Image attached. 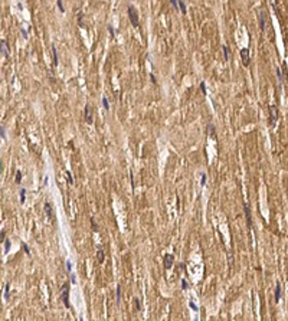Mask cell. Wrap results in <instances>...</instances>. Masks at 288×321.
I'll list each match as a JSON object with an SVG mask.
<instances>
[{"mask_svg": "<svg viewBox=\"0 0 288 321\" xmlns=\"http://www.w3.org/2000/svg\"><path fill=\"white\" fill-rule=\"evenodd\" d=\"M66 177H68V183L72 184V183H74V179H72V174H71L69 171H66Z\"/></svg>", "mask_w": 288, "mask_h": 321, "instance_id": "obj_25", "label": "cell"}, {"mask_svg": "<svg viewBox=\"0 0 288 321\" xmlns=\"http://www.w3.org/2000/svg\"><path fill=\"white\" fill-rule=\"evenodd\" d=\"M134 300V304H136V310L137 311H141V302H140V300L138 298H133Z\"/></svg>", "mask_w": 288, "mask_h": 321, "instance_id": "obj_16", "label": "cell"}, {"mask_svg": "<svg viewBox=\"0 0 288 321\" xmlns=\"http://www.w3.org/2000/svg\"><path fill=\"white\" fill-rule=\"evenodd\" d=\"M25 200H26V190L22 189V190H20V202L25 203Z\"/></svg>", "mask_w": 288, "mask_h": 321, "instance_id": "obj_18", "label": "cell"}, {"mask_svg": "<svg viewBox=\"0 0 288 321\" xmlns=\"http://www.w3.org/2000/svg\"><path fill=\"white\" fill-rule=\"evenodd\" d=\"M84 117H85V121L88 124H92V108L89 104H86L84 108Z\"/></svg>", "mask_w": 288, "mask_h": 321, "instance_id": "obj_4", "label": "cell"}, {"mask_svg": "<svg viewBox=\"0 0 288 321\" xmlns=\"http://www.w3.org/2000/svg\"><path fill=\"white\" fill-rule=\"evenodd\" d=\"M127 13H128V17H130V22L134 27H138L140 23H138V15H137V10L133 6H128L127 9Z\"/></svg>", "mask_w": 288, "mask_h": 321, "instance_id": "obj_1", "label": "cell"}, {"mask_svg": "<svg viewBox=\"0 0 288 321\" xmlns=\"http://www.w3.org/2000/svg\"><path fill=\"white\" fill-rule=\"evenodd\" d=\"M56 4H58V7H59V10L63 13L65 12V7H63V4H62V0H56Z\"/></svg>", "mask_w": 288, "mask_h": 321, "instance_id": "obj_21", "label": "cell"}, {"mask_svg": "<svg viewBox=\"0 0 288 321\" xmlns=\"http://www.w3.org/2000/svg\"><path fill=\"white\" fill-rule=\"evenodd\" d=\"M0 137H4V128L0 127Z\"/></svg>", "mask_w": 288, "mask_h": 321, "instance_id": "obj_35", "label": "cell"}, {"mask_svg": "<svg viewBox=\"0 0 288 321\" xmlns=\"http://www.w3.org/2000/svg\"><path fill=\"white\" fill-rule=\"evenodd\" d=\"M20 181H22V173H20V171H17V173H16V183L19 184Z\"/></svg>", "mask_w": 288, "mask_h": 321, "instance_id": "obj_24", "label": "cell"}, {"mask_svg": "<svg viewBox=\"0 0 288 321\" xmlns=\"http://www.w3.org/2000/svg\"><path fill=\"white\" fill-rule=\"evenodd\" d=\"M91 225H92L94 232H98V226H97V223H95V220H94V219H91Z\"/></svg>", "mask_w": 288, "mask_h": 321, "instance_id": "obj_27", "label": "cell"}, {"mask_svg": "<svg viewBox=\"0 0 288 321\" xmlns=\"http://www.w3.org/2000/svg\"><path fill=\"white\" fill-rule=\"evenodd\" d=\"M200 89H202V92H203V94H207V92H206V85H205V82L200 84Z\"/></svg>", "mask_w": 288, "mask_h": 321, "instance_id": "obj_32", "label": "cell"}, {"mask_svg": "<svg viewBox=\"0 0 288 321\" xmlns=\"http://www.w3.org/2000/svg\"><path fill=\"white\" fill-rule=\"evenodd\" d=\"M97 259H98V262H100V263H102V262H104V259H105V255H104V249H102V248H98V252H97Z\"/></svg>", "mask_w": 288, "mask_h": 321, "instance_id": "obj_10", "label": "cell"}, {"mask_svg": "<svg viewBox=\"0 0 288 321\" xmlns=\"http://www.w3.org/2000/svg\"><path fill=\"white\" fill-rule=\"evenodd\" d=\"M177 4H179V7H180V10H182V13H183V15H186V13H187V10H186V4H185V3H183L182 0H179V1H177Z\"/></svg>", "mask_w": 288, "mask_h": 321, "instance_id": "obj_14", "label": "cell"}, {"mask_svg": "<svg viewBox=\"0 0 288 321\" xmlns=\"http://www.w3.org/2000/svg\"><path fill=\"white\" fill-rule=\"evenodd\" d=\"M9 291H10V285L6 284V287H4V300H9Z\"/></svg>", "mask_w": 288, "mask_h": 321, "instance_id": "obj_19", "label": "cell"}, {"mask_svg": "<svg viewBox=\"0 0 288 321\" xmlns=\"http://www.w3.org/2000/svg\"><path fill=\"white\" fill-rule=\"evenodd\" d=\"M189 307H190V308H192L193 311H197V310H199V308H197V305H196L195 302H192V301L189 302Z\"/></svg>", "mask_w": 288, "mask_h": 321, "instance_id": "obj_26", "label": "cell"}, {"mask_svg": "<svg viewBox=\"0 0 288 321\" xmlns=\"http://www.w3.org/2000/svg\"><path fill=\"white\" fill-rule=\"evenodd\" d=\"M115 301H117V304H120V298H121V287H117V292H115Z\"/></svg>", "mask_w": 288, "mask_h": 321, "instance_id": "obj_17", "label": "cell"}, {"mask_svg": "<svg viewBox=\"0 0 288 321\" xmlns=\"http://www.w3.org/2000/svg\"><path fill=\"white\" fill-rule=\"evenodd\" d=\"M66 269L71 272L72 271V263H71V261H66Z\"/></svg>", "mask_w": 288, "mask_h": 321, "instance_id": "obj_31", "label": "cell"}, {"mask_svg": "<svg viewBox=\"0 0 288 321\" xmlns=\"http://www.w3.org/2000/svg\"><path fill=\"white\" fill-rule=\"evenodd\" d=\"M206 179H207V176H206V174H203V176H202V180H200V184H202V186H205V184H206Z\"/></svg>", "mask_w": 288, "mask_h": 321, "instance_id": "obj_30", "label": "cell"}, {"mask_svg": "<svg viewBox=\"0 0 288 321\" xmlns=\"http://www.w3.org/2000/svg\"><path fill=\"white\" fill-rule=\"evenodd\" d=\"M222 51H223V55H225V60H229V49L226 45L222 46Z\"/></svg>", "mask_w": 288, "mask_h": 321, "instance_id": "obj_15", "label": "cell"}, {"mask_svg": "<svg viewBox=\"0 0 288 321\" xmlns=\"http://www.w3.org/2000/svg\"><path fill=\"white\" fill-rule=\"evenodd\" d=\"M281 298V284L277 282V287H275V302H278Z\"/></svg>", "mask_w": 288, "mask_h": 321, "instance_id": "obj_11", "label": "cell"}, {"mask_svg": "<svg viewBox=\"0 0 288 321\" xmlns=\"http://www.w3.org/2000/svg\"><path fill=\"white\" fill-rule=\"evenodd\" d=\"M170 3H171V4H173V6H174V7H176V9H179V4H177V0H170Z\"/></svg>", "mask_w": 288, "mask_h": 321, "instance_id": "obj_34", "label": "cell"}, {"mask_svg": "<svg viewBox=\"0 0 288 321\" xmlns=\"http://www.w3.org/2000/svg\"><path fill=\"white\" fill-rule=\"evenodd\" d=\"M22 33H23V38L26 39V38H27V33H26V30H25V29H22Z\"/></svg>", "mask_w": 288, "mask_h": 321, "instance_id": "obj_38", "label": "cell"}, {"mask_svg": "<svg viewBox=\"0 0 288 321\" xmlns=\"http://www.w3.org/2000/svg\"><path fill=\"white\" fill-rule=\"evenodd\" d=\"M269 112H271L269 122H271V125H275V122L278 120V108H277V105H271L269 107Z\"/></svg>", "mask_w": 288, "mask_h": 321, "instance_id": "obj_5", "label": "cell"}, {"mask_svg": "<svg viewBox=\"0 0 288 321\" xmlns=\"http://www.w3.org/2000/svg\"><path fill=\"white\" fill-rule=\"evenodd\" d=\"M150 78H151V82H153V84H156V78H154V75H153V74H150Z\"/></svg>", "mask_w": 288, "mask_h": 321, "instance_id": "obj_37", "label": "cell"}, {"mask_svg": "<svg viewBox=\"0 0 288 321\" xmlns=\"http://www.w3.org/2000/svg\"><path fill=\"white\" fill-rule=\"evenodd\" d=\"M71 282H72V284H76V279H75V275H71Z\"/></svg>", "mask_w": 288, "mask_h": 321, "instance_id": "obj_36", "label": "cell"}, {"mask_svg": "<svg viewBox=\"0 0 288 321\" xmlns=\"http://www.w3.org/2000/svg\"><path fill=\"white\" fill-rule=\"evenodd\" d=\"M22 248H23V251H25L26 254L29 255L30 254V249H29V248H27V245H26V243H23V245H22Z\"/></svg>", "mask_w": 288, "mask_h": 321, "instance_id": "obj_29", "label": "cell"}, {"mask_svg": "<svg viewBox=\"0 0 288 321\" xmlns=\"http://www.w3.org/2000/svg\"><path fill=\"white\" fill-rule=\"evenodd\" d=\"M182 288H183V289H187V282H186V279H183V281H182Z\"/></svg>", "mask_w": 288, "mask_h": 321, "instance_id": "obj_33", "label": "cell"}, {"mask_svg": "<svg viewBox=\"0 0 288 321\" xmlns=\"http://www.w3.org/2000/svg\"><path fill=\"white\" fill-rule=\"evenodd\" d=\"M207 130H209V135L216 137V133H215V127H213V125H209V127H207Z\"/></svg>", "mask_w": 288, "mask_h": 321, "instance_id": "obj_20", "label": "cell"}, {"mask_svg": "<svg viewBox=\"0 0 288 321\" xmlns=\"http://www.w3.org/2000/svg\"><path fill=\"white\" fill-rule=\"evenodd\" d=\"M43 207H45V212H46V215H48V218H49V219H52V209H51V204H49V203L46 202V203H45V206H43Z\"/></svg>", "mask_w": 288, "mask_h": 321, "instance_id": "obj_13", "label": "cell"}, {"mask_svg": "<svg viewBox=\"0 0 288 321\" xmlns=\"http://www.w3.org/2000/svg\"><path fill=\"white\" fill-rule=\"evenodd\" d=\"M244 210H245V216H246V223H248V228H252V216H251V209L248 204H244Z\"/></svg>", "mask_w": 288, "mask_h": 321, "instance_id": "obj_7", "label": "cell"}, {"mask_svg": "<svg viewBox=\"0 0 288 321\" xmlns=\"http://www.w3.org/2000/svg\"><path fill=\"white\" fill-rule=\"evenodd\" d=\"M9 251H10V241H9V239H6V243H4V252L7 254Z\"/></svg>", "mask_w": 288, "mask_h": 321, "instance_id": "obj_22", "label": "cell"}, {"mask_svg": "<svg viewBox=\"0 0 288 321\" xmlns=\"http://www.w3.org/2000/svg\"><path fill=\"white\" fill-rule=\"evenodd\" d=\"M102 105H104V108H105V110H110V105H108V101H107V98H105V97L102 98Z\"/></svg>", "mask_w": 288, "mask_h": 321, "instance_id": "obj_23", "label": "cell"}, {"mask_svg": "<svg viewBox=\"0 0 288 321\" xmlns=\"http://www.w3.org/2000/svg\"><path fill=\"white\" fill-rule=\"evenodd\" d=\"M0 52L7 58L9 56V48H7V42L6 40H0Z\"/></svg>", "mask_w": 288, "mask_h": 321, "instance_id": "obj_8", "label": "cell"}, {"mask_svg": "<svg viewBox=\"0 0 288 321\" xmlns=\"http://www.w3.org/2000/svg\"><path fill=\"white\" fill-rule=\"evenodd\" d=\"M62 301H63V304L66 308H69L71 305H69V282H65L63 285H62Z\"/></svg>", "mask_w": 288, "mask_h": 321, "instance_id": "obj_2", "label": "cell"}, {"mask_svg": "<svg viewBox=\"0 0 288 321\" xmlns=\"http://www.w3.org/2000/svg\"><path fill=\"white\" fill-rule=\"evenodd\" d=\"M241 59H242V65L244 66H248L249 65V49L248 48H244V49H241Z\"/></svg>", "mask_w": 288, "mask_h": 321, "instance_id": "obj_3", "label": "cell"}, {"mask_svg": "<svg viewBox=\"0 0 288 321\" xmlns=\"http://www.w3.org/2000/svg\"><path fill=\"white\" fill-rule=\"evenodd\" d=\"M78 23L81 27H84V23H82V13H79V16H78Z\"/></svg>", "mask_w": 288, "mask_h": 321, "instance_id": "obj_28", "label": "cell"}, {"mask_svg": "<svg viewBox=\"0 0 288 321\" xmlns=\"http://www.w3.org/2000/svg\"><path fill=\"white\" fill-rule=\"evenodd\" d=\"M3 236H4V232H1V233H0V243H1V241H3Z\"/></svg>", "mask_w": 288, "mask_h": 321, "instance_id": "obj_39", "label": "cell"}, {"mask_svg": "<svg viewBox=\"0 0 288 321\" xmlns=\"http://www.w3.org/2000/svg\"><path fill=\"white\" fill-rule=\"evenodd\" d=\"M52 53H53V65L56 66V65L59 63V60H58V51H56V46H53V45H52Z\"/></svg>", "mask_w": 288, "mask_h": 321, "instance_id": "obj_12", "label": "cell"}, {"mask_svg": "<svg viewBox=\"0 0 288 321\" xmlns=\"http://www.w3.org/2000/svg\"><path fill=\"white\" fill-rule=\"evenodd\" d=\"M173 262H174V256L171 254H167L164 256V268L166 269H170L171 266H173Z\"/></svg>", "mask_w": 288, "mask_h": 321, "instance_id": "obj_6", "label": "cell"}, {"mask_svg": "<svg viewBox=\"0 0 288 321\" xmlns=\"http://www.w3.org/2000/svg\"><path fill=\"white\" fill-rule=\"evenodd\" d=\"M259 27L261 30H265V13L264 12H259Z\"/></svg>", "mask_w": 288, "mask_h": 321, "instance_id": "obj_9", "label": "cell"}]
</instances>
